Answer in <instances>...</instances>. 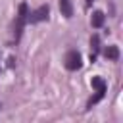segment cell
<instances>
[{"mask_svg":"<svg viewBox=\"0 0 123 123\" xmlns=\"http://www.w3.org/2000/svg\"><path fill=\"white\" fill-rule=\"evenodd\" d=\"M90 85H92V88L96 90V96L88 100V104H86V108H92V106H94L96 102H100V100H102V98L106 96V90H108V85H106V81H104L102 77H98V75L90 79Z\"/></svg>","mask_w":123,"mask_h":123,"instance_id":"cell-1","label":"cell"},{"mask_svg":"<svg viewBox=\"0 0 123 123\" xmlns=\"http://www.w3.org/2000/svg\"><path fill=\"white\" fill-rule=\"evenodd\" d=\"M27 15H29V6H27L25 2H21V4H19V10H17V15H15V31H13L15 42L21 38L23 27H25V23H27Z\"/></svg>","mask_w":123,"mask_h":123,"instance_id":"cell-2","label":"cell"},{"mask_svg":"<svg viewBox=\"0 0 123 123\" xmlns=\"http://www.w3.org/2000/svg\"><path fill=\"white\" fill-rule=\"evenodd\" d=\"M48 15H50V8H48V6H40V8L33 10V12H29V15H27V23L35 25V23L46 21V19H48Z\"/></svg>","mask_w":123,"mask_h":123,"instance_id":"cell-3","label":"cell"},{"mask_svg":"<svg viewBox=\"0 0 123 123\" xmlns=\"http://www.w3.org/2000/svg\"><path fill=\"white\" fill-rule=\"evenodd\" d=\"M81 65H83L81 54L77 50H69L65 54V69L67 71H77V69H81Z\"/></svg>","mask_w":123,"mask_h":123,"instance_id":"cell-4","label":"cell"},{"mask_svg":"<svg viewBox=\"0 0 123 123\" xmlns=\"http://www.w3.org/2000/svg\"><path fill=\"white\" fill-rule=\"evenodd\" d=\"M104 21H106V15H104V12H100V10L92 12V17H90V25H92L94 29H100V27L104 25Z\"/></svg>","mask_w":123,"mask_h":123,"instance_id":"cell-5","label":"cell"},{"mask_svg":"<svg viewBox=\"0 0 123 123\" xmlns=\"http://www.w3.org/2000/svg\"><path fill=\"white\" fill-rule=\"evenodd\" d=\"M60 12L65 17H73V4H71V0H60Z\"/></svg>","mask_w":123,"mask_h":123,"instance_id":"cell-6","label":"cell"},{"mask_svg":"<svg viewBox=\"0 0 123 123\" xmlns=\"http://www.w3.org/2000/svg\"><path fill=\"white\" fill-rule=\"evenodd\" d=\"M90 46H92L90 62H94V60H96V56H98V50H100V37H98V35H92V38H90Z\"/></svg>","mask_w":123,"mask_h":123,"instance_id":"cell-7","label":"cell"},{"mask_svg":"<svg viewBox=\"0 0 123 123\" xmlns=\"http://www.w3.org/2000/svg\"><path fill=\"white\" fill-rule=\"evenodd\" d=\"M104 56H106L108 60H117V58H119V48L111 44V46H108V48L104 50Z\"/></svg>","mask_w":123,"mask_h":123,"instance_id":"cell-8","label":"cell"}]
</instances>
